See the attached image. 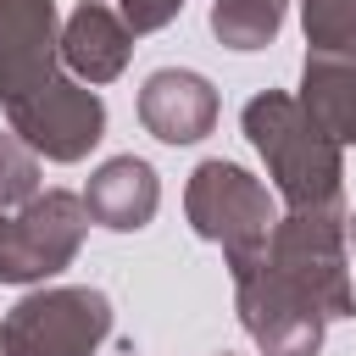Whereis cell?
<instances>
[{
    "label": "cell",
    "instance_id": "1",
    "mask_svg": "<svg viewBox=\"0 0 356 356\" xmlns=\"http://www.w3.org/2000/svg\"><path fill=\"white\" fill-rule=\"evenodd\" d=\"M239 122H245V139L256 145L284 211H339L345 206V150L306 117V106L289 89L250 95Z\"/></svg>",
    "mask_w": 356,
    "mask_h": 356
},
{
    "label": "cell",
    "instance_id": "2",
    "mask_svg": "<svg viewBox=\"0 0 356 356\" xmlns=\"http://www.w3.org/2000/svg\"><path fill=\"white\" fill-rule=\"evenodd\" d=\"M267 261L289 278L328 323L356 317V256H350V211H278L267 234Z\"/></svg>",
    "mask_w": 356,
    "mask_h": 356
},
{
    "label": "cell",
    "instance_id": "3",
    "mask_svg": "<svg viewBox=\"0 0 356 356\" xmlns=\"http://www.w3.org/2000/svg\"><path fill=\"white\" fill-rule=\"evenodd\" d=\"M111 334V295L95 284H39L6 317V356H95Z\"/></svg>",
    "mask_w": 356,
    "mask_h": 356
},
{
    "label": "cell",
    "instance_id": "4",
    "mask_svg": "<svg viewBox=\"0 0 356 356\" xmlns=\"http://www.w3.org/2000/svg\"><path fill=\"white\" fill-rule=\"evenodd\" d=\"M222 261H228V278H234L239 328L250 334V345H256L261 356H317V350H323L328 317H323L289 278L273 273L267 245H261V250H245V256H222Z\"/></svg>",
    "mask_w": 356,
    "mask_h": 356
},
{
    "label": "cell",
    "instance_id": "5",
    "mask_svg": "<svg viewBox=\"0 0 356 356\" xmlns=\"http://www.w3.org/2000/svg\"><path fill=\"white\" fill-rule=\"evenodd\" d=\"M184 217L206 245H222V256H245V250L267 245V234L278 222V206H273V195L256 172H245L239 161L211 156L184 184Z\"/></svg>",
    "mask_w": 356,
    "mask_h": 356
},
{
    "label": "cell",
    "instance_id": "6",
    "mask_svg": "<svg viewBox=\"0 0 356 356\" xmlns=\"http://www.w3.org/2000/svg\"><path fill=\"white\" fill-rule=\"evenodd\" d=\"M89 211L72 189H44L22 211H6V267L0 284H44L83 250Z\"/></svg>",
    "mask_w": 356,
    "mask_h": 356
},
{
    "label": "cell",
    "instance_id": "7",
    "mask_svg": "<svg viewBox=\"0 0 356 356\" xmlns=\"http://www.w3.org/2000/svg\"><path fill=\"white\" fill-rule=\"evenodd\" d=\"M6 128L39 156V161H56V167H72L83 161L100 139H106V100L100 89L78 83L72 72H61L50 89H39L28 106L6 111Z\"/></svg>",
    "mask_w": 356,
    "mask_h": 356
},
{
    "label": "cell",
    "instance_id": "8",
    "mask_svg": "<svg viewBox=\"0 0 356 356\" xmlns=\"http://www.w3.org/2000/svg\"><path fill=\"white\" fill-rule=\"evenodd\" d=\"M61 11L56 0H0V106L17 111L61 78Z\"/></svg>",
    "mask_w": 356,
    "mask_h": 356
},
{
    "label": "cell",
    "instance_id": "9",
    "mask_svg": "<svg viewBox=\"0 0 356 356\" xmlns=\"http://www.w3.org/2000/svg\"><path fill=\"white\" fill-rule=\"evenodd\" d=\"M217 111H222V95L195 67H156L139 83V122L161 145H200L217 128Z\"/></svg>",
    "mask_w": 356,
    "mask_h": 356
},
{
    "label": "cell",
    "instance_id": "10",
    "mask_svg": "<svg viewBox=\"0 0 356 356\" xmlns=\"http://www.w3.org/2000/svg\"><path fill=\"white\" fill-rule=\"evenodd\" d=\"M128 56H134V28L122 22V11L111 0H78L61 17V67L78 83L100 89V83L122 78Z\"/></svg>",
    "mask_w": 356,
    "mask_h": 356
},
{
    "label": "cell",
    "instance_id": "11",
    "mask_svg": "<svg viewBox=\"0 0 356 356\" xmlns=\"http://www.w3.org/2000/svg\"><path fill=\"white\" fill-rule=\"evenodd\" d=\"M156 206H161V178H156V167H150L145 156H106V161L89 172V184H83V211H89V222H100V228H111V234H139V228H150Z\"/></svg>",
    "mask_w": 356,
    "mask_h": 356
},
{
    "label": "cell",
    "instance_id": "12",
    "mask_svg": "<svg viewBox=\"0 0 356 356\" xmlns=\"http://www.w3.org/2000/svg\"><path fill=\"white\" fill-rule=\"evenodd\" d=\"M306 117L345 150L356 145V61L350 56H306L300 67V95Z\"/></svg>",
    "mask_w": 356,
    "mask_h": 356
},
{
    "label": "cell",
    "instance_id": "13",
    "mask_svg": "<svg viewBox=\"0 0 356 356\" xmlns=\"http://www.w3.org/2000/svg\"><path fill=\"white\" fill-rule=\"evenodd\" d=\"M284 6H289V0H211V17H206V22H211L217 44L250 56V50H267V44L278 39Z\"/></svg>",
    "mask_w": 356,
    "mask_h": 356
},
{
    "label": "cell",
    "instance_id": "14",
    "mask_svg": "<svg viewBox=\"0 0 356 356\" xmlns=\"http://www.w3.org/2000/svg\"><path fill=\"white\" fill-rule=\"evenodd\" d=\"M306 56H350L356 61V0H300Z\"/></svg>",
    "mask_w": 356,
    "mask_h": 356
},
{
    "label": "cell",
    "instance_id": "15",
    "mask_svg": "<svg viewBox=\"0 0 356 356\" xmlns=\"http://www.w3.org/2000/svg\"><path fill=\"white\" fill-rule=\"evenodd\" d=\"M39 184H44L39 178V156L6 128L0 134V211H22L33 195H44Z\"/></svg>",
    "mask_w": 356,
    "mask_h": 356
},
{
    "label": "cell",
    "instance_id": "16",
    "mask_svg": "<svg viewBox=\"0 0 356 356\" xmlns=\"http://www.w3.org/2000/svg\"><path fill=\"white\" fill-rule=\"evenodd\" d=\"M111 6L122 11V22H128V28H134V39H139V33H161V28H167L189 0H111Z\"/></svg>",
    "mask_w": 356,
    "mask_h": 356
},
{
    "label": "cell",
    "instance_id": "17",
    "mask_svg": "<svg viewBox=\"0 0 356 356\" xmlns=\"http://www.w3.org/2000/svg\"><path fill=\"white\" fill-rule=\"evenodd\" d=\"M0 267H6V211H0Z\"/></svg>",
    "mask_w": 356,
    "mask_h": 356
},
{
    "label": "cell",
    "instance_id": "18",
    "mask_svg": "<svg viewBox=\"0 0 356 356\" xmlns=\"http://www.w3.org/2000/svg\"><path fill=\"white\" fill-rule=\"evenodd\" d=\"M350 256H356V211H350Z\"/></svg>",
    "mask_w": 356,
    "mask_h": 356
},
{
    "label": "cell",
    "instance_id": "19",
    "mask_svg": "<svg viewBox=\"0 0 356 356\" xmlns=\"http://www.w3.org/2000/svg\"><path fill=\"white\" fill-rule=\"evenodd\" d=\"M0 356H6V339H0Z\"/></svg>",
    "mask_w": 356,
    "mask_h": 356
},
{
    "label": "cell",
    "instance_id": "20",
    "mask_svg": "<svg viewBox=\"0 0 356 356\" xmlns=\"http://www.w3.org/2000/svg\"><path fill=\"white\" fill-rule=\"evenodd\" d=\"M222 356H234V350H222Z\"/></svg>",
    "mask_w": 356,
    "mask_h": 356
}]
</instances>
